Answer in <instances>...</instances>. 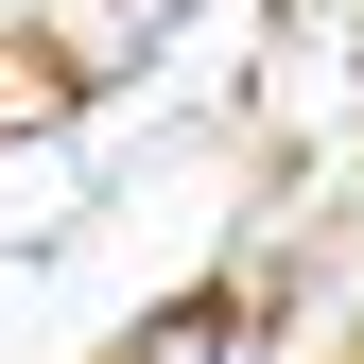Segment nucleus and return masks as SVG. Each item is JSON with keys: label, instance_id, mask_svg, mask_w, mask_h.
Here are the masks:
<instances>
[{"label": "nucleus", "instance_id": "obj_1", "mask_svg": "<svg viewBox=\"0 0 364 364\" xmlns=\"http://www.w3.org/2000/svg\"><path fill=\"white\" fill-rule=\"evenodd\" d=\"M53 105H70V70H53V53H0V122H53Z\"/></svg>", "mask_w": 364, "mask_h": 364}, {"label": "nucleus", "instance_id": "obj_2", "mask_svg": "<svg viewBox=\"0 0 364 364\" xmlns=\"http://www.w3.org/2000/svg\"><path fill=\"white\" fill-rule=\"evenodd\" d=\"M225 347V312H156V330H139V364H208Z\"/></svg>", "mask_w": 364, "mask_h": 364}]
</instances>
